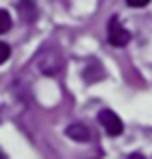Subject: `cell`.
Segmentation results:
<instances>
[{"mask_svg": "<svg viewBox=\"0 0 152 159\" xmlns=\"http://www.w3.org/2000/svg\"><path fill=\"white\" fill-rule=\"evenodd\" d=\"M128 2V7H132V9H141V7H148L150 5V0H126Z\"/></svg>", "mask_w": 152, "mask_h": 159, "instance_id": "obj_7", "label": "cell"}, {"mask_svg": "<svg viewBox=\"0 0 152 159\" xmlns=\"http://www.w3.org/2000/svg\"><path fill=\"white\" fill-rule=\"evenodd\" d=\"M65 133H67V137H72L74 142H89V139H91V131H89V126H85L83 122L70 124V126L65 129Z\"/></svg>", "mask_w": 152, "mask_h": 159, "instance_id": "obj_4", "label": "cell"}, {"mask_svg": "<svg viewBox=\"0 0 152 159\" xmlns=\"http://www.w3.org/2000/svg\"><path fill=\"white\" fill-rule=\"evenodd\" d=\"M18 11H20V18L28 24H33L37 20V5H35V0H18Z\"/></svg>", "mask_w": 152, "mask_h": 159, "instance_id": "obj_3", "label": "cell"}, {"mask_svg": "<svg viewBox=\"0 0 152 159\" xmlns=\"http://www.w3.org/2000/svg\"><path fill=\"white\" fill-rule=\"evenodd\" d=\"M9 57H11V48H9V44L0 42V66H2V63H5Z\"/></svg>", "mask_w": 152, "mask_h": 159, "instance_id": "obj_6", "label": "cell"}, {"mask_svg": "<svg viewBox=\"0 0 152 159\" xmlns=\"http://www.w3.org/2000/svg\"><path fill=\"white\" fill-rule=\"evenodd\" d=\"M98 122L102 124V129L109 133V135H119L122 131H124V124H122V120L117 118V113H113L111 109H102L100 113H98Z\"/></svg>", "mask_w": 152, "mask_h": 159, "instance_id": "obj_1", "label": "cell"}, {"mask_svg": "<svg viewBox=\"0 0 152 159\" xmlns=\"http://www.w3.org/2000/svg\"><path fill=\"white\" fill-rule=\"evenodd\" d=\"M11 29V16L5 11V9H0V35L7 33Z\"/></svg>", "mask_w": 152, "mask_h": 159, "instance_id": "obj_5", "label": "cell"}, {"mask_svg": "<svg viewBox=\"0 0 152 159\" xmlns=\"http://www.w3.org/2000/svg\"><path fill=\"white\" fill-rule=\"evenodd\" d=\"M128 39H130L128 31L119 24L117 18H111V22H109V44H113V46L119 48V46H126Z\"/></svg>", "mask_w": 152, "mask_h": 159, "instance_id": "obj_2", "label": "cell"}, {"mask_svg": "<svg viewBox=\"0 0 152 159\" xmlns=\"http://www.w3.org/2000/svg\"><path fill=\"white\" fill-rule=\"evenodd\" d=\"M128 159H145L141 152H132V155H128Z\"/></svg>", "mask_w": 152, "mask_h": 159, "instance_id": "obj_8", "label": "cell"}]
</instances>
